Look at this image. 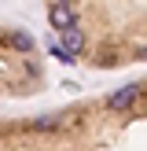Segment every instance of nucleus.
Here are the masks:
<instances>
[{"instance_id": "f257e3e1", "label": "nucleus", "mask_w": 147, "mask_h": 151, "mask_svg": "<svg viewBox=\"0 0 147 151\" xmlns=\"http://www.w3.org/2000/svg\"><path fill=\"white\" fill-rule=\"evenodd\" d=\"M63 63L85 59L99 70L147 63V0H48Z\"/></svg>"}]
</instances>
